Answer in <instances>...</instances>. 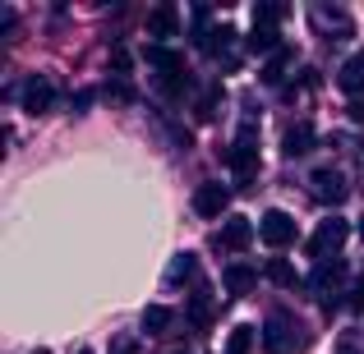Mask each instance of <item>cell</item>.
Listing matches in <instances>:
<instances>
[{
    "mask_svg": "<svg viewBox=\"0 0 364 354\" xmlns=\"http://www.w3.org/2000/svg\"><path fill=\"white\" fill-rule=\"evenodd\" d=\"M217 97H222L217 88H213V92H203V101H198V120H213V116H217Z\"/></svg>",
    "mask_w": 364,
    "mask_h": 354,
    "instance_id": "obj_24",
    "label": "cell"
},
{
    "mask_svg": "<svg viewBox=\"0 0 364 354\" xmlns=\"http://www.w3.org/2000/svg\"><path fill=\"white\" fill-rule=\"evenodd\" d=\"M171 354H185V350H171Z\"/></svg>",
    "mask_w": 364,
    "mask_h": 354,
    "instance_id": "obj_29",
    "label": "cell"
},
{
    "mask_svg": "<svg viewBox=\"0 0 364 354\" xmlns=\"http://www.w3.org/2000/svg\"><path fill=\"white\" fill-rule=\"evenodd\" d=\"M341 276H346V262H341V258H337V262H318V267H314V281H309V285H314V290H332Z\"/></svg>",
    "mask_w": 364,
    "mask_h": 354,
    "instance_id": "obj_14",
    "label": "cell"
},
{
    "mask_svg": "<svg viewBox=\"0 0 364 354\" xmlns=\"http://www.w3.org/2000/svg\"><path fill=\"white\" fill-rule=\"evenodd\" d=\"M282 152L286 157H304V152H314V124L309 120H300V124H291V129H286V138H282Z\"/></svg>",
    "mask_w": 364,
    "mask_h": 354,
    "instance_id": "obj_11",
    "label": "cell"
},
{
    "mask_svg": "<svg viewBox=\"0 0 364 354\" xmlns=\"http://www.w3.org/2000/svg\"><path fill=\"white\" fill-rule=\"evenodd\" d=\"M166 327H171V309H161V304L143 309V331H148V336H161Z\"/></svg>",
    "mask_w": 364,
    "mask_h": 354,
    "instance_id": "obj_17",
    "label": "cell"
},
{
    "mask_svg": "<svg viewBox=\"0 0 364 354\" xmlns=\"http://www.w3.org/2000/svg\"><path fill=\"white\" fill-rule=\"evenodd\" d=\"M267 281L282 285V290H295V285H300V276H295V267L286 262V258H272V262H267Z\"/></svg>",
    "mask_w": 364,
    "mask_h": 354,
    "instance_id": "obj_15",
    "label": "cell"
},
{
    "mask_svg": "<svg viewBox=\"0 0 364 354\" xmlns=\"http://www.w3.org/2000/svg\"><path fill=\"white\" fill-rule=\"evenodd\" d=\"M116 354H134V341H120V345H116Z\"/></svg>",
    "mask_w": 364,
    "mask_h": 354,
    "instance_id": "obj_27",
    "label": "cell"
},
{
    "mask_svg": "<svg viewBox=\"0 0 364 354\" xmlns=\"http://www.w3.org/2000/svg\"><path fill=\"white\" fill-rule=\"evenodd\" d=\"M176 33H180L176 5H157V9L148 14V37H157V42H161V37H176Z\"/></svg>",
    "mask_w": 364,
    "mask_h": 354,
    "instance_id": "obj_12",
    "label": "cell"
},
{
    "mask_svg": "<svg viewBox=\"0 0 364 354\" xmlns=\"http://www.w3.org/2000/svg\"><path fill=\"white\" fill-rule=\"evenodd\" d=\"M33 354H46V350H33Z\"/></svg>",
    "mask_w": 364,
    "mask_h": 354,
    "instance_id": "obj_31",
    "label": "cell"
},
{
    "mask_svg": "<svg viewBox=\"0 0 364 354\" xmlns=\"http://www.w3.org/2000/svg\"><path fill=\"white\" fill-rule=\"evenodd\" d=\"M226 207H231V189H226V184L208 179V184H198V189H194V212H198V216L217 221V216H222Z\"/></svg>",
    "mask_w": 364,
    "mask_h": 354,
    "instance_id": "obj_7",
    "label": "cell"
},
{
    "mask_svg": "<svg viewBox=\"0 0 364 354\" xmlns=\"http://www.w3.org/2000/svg\"><path fill=\"white\" fill-rule=\"evenodd\" d=\"M350 120L364 124V97H360V101H350Z\"/></svg>",
    "mask_w": 364,
    "mask_h": 354,
    "instance_id": "obj_26",
    "label": "cell"
},
{
    "mask_svg": "<svg viewBox=\"0 0 364 354\" xmlns=\"http://www.w3.org/2000/svg\"><path fill=\"white\" fill-rule=\"evenodd\" d=\"M258 350V331L254 327H235L226 336V354H254Z\"/></svg>",
    "mask_w": 364,
    "mask_h": 354,
    "instance_id": "obj_16",
    "label": "cell"
},
{
    "mask_svg": "<svg viewBox=\"0 0 364 354\" xmlns=\"http://www.w3.org/2000/svg\"><path fill=\"white\" fill-rule=\"evenodd\" d=\"M111 65H116V70L124 74V70H129V55H124V51H111Z\"/></svg>",
    "mask_w": 364,
    "mask_h": 354,
    "instance_id": "obj_25",
    "label": "cell"
},
{
    "mask_svg": "<svg viewBox=\"0 0 364 354\" xmlns=\"http://www.w3.org/2000/svg\"><path fill=\"white\" fill-rule=\"evenodd\" d=\"M346 309H350V313H364V272L355 276V285H350V294H346Z\"/></svg>",
    "mask_w": 364,
    "mask_h": 354,
    "instance_id": "obj_23",
    "label": "cell"
},
{
    "mask_svg": "<svg viewBox=\"0 0 364 354\" xmlns=\"http://www.w3.org/2000/svg\"><path fill=\"white\" fill-rule=\"evenodd\" d=\"M346 239H350V226L341 221V216H328V221H318V231L309 235V244H304V248H309V258H318V262H328V258L337 262V253H341Z\"/></svg>",
    "mask_w": 364,
    "mask_h": 354,
    "instance_id": "obj_2",
    "label": "cell"
},
{
    "mask_svg": "<svg viewBox=\"0 0 364 354\" xmlns=\"http://www.w3.org/2000/svg\"><path fill=\"white\" fill-rule=\"evenodd\" d=\"M286 65H291V51H277L272 60H267V70H263V83H282V74H286Z\"/></svg>",
    "mask_w": 364,
    "mask_h": 354,
    "instance_id": "obj_22",
    "label": "cell"
},
{
    "mask_svg": "<svg viewBox=\"0 0 364 354\" xmlns=\"http://www.w3.org/2000/svg\"><path fill=\"white\" fill-rule=\"evenodd\" d=\"M263 345H267V354H300L309 345V336H300V322L277 309L272 318L263 322Z\"/></svg>",
    "mask_w": 364,
    "mask_h": 354,
    "instance_id": "obj_1",
    "label": "cell"
},
{
    "mask_svg": "<svg viewBox=\"0 0 364 354\" xmlns=\"http://www.w3.org/2000/svg\"><path fill=\"white\" fill-rule=\"evenodd\" d=\"M189 322H194V327H208V322H213V299H208V294H194V299H189Z\"/></svg>",
    "mask_w": 364,
    "mask_h": 354,
    "instance_id": "obj_20",
    "label": "cell"
},
{
    "mask_svg": "<svg viewBox=\"0 0 364 354\" xmlns=\"http://www.w3.org/2000/svg\"><path fill=\"white\" fill-rule=\"evenodd\" d=\"M222 281H226V290H231V294H249V290L258 285V272H254L249 262H231V267L222 272Z\"/></svg>",
    "mask_w": 364,
    "mask_h": 354,
    "instance_id": "obj_13",
    "label": "cell"
},
{
    "mask_svg": "<svg viewBox=\"0 0 364 354\" xmlns=\"http://www.w3.org/2000/svg\"><path fill=\"white\" fill-rule=\"evenodd\" d=\"M249 239H254V226H249L245 216H231V221H226L222 231L213 235V248H226V253H240V248H249Z\"/></svg>",
    "mask_w": 364,
    "mask_h": 354,
    "instance_id": "obj_8",
    "label": "cell"
},
{
    "mask_svg": "<svg viewBox=\"0 0 364 354\" xmlns=\"http://www.w3.org/2000/svg\"><path fill=\"white\" fill-rule=\"evenodd\" d=\"M309 184H314V198H318V203H332V207H341L346 203V179H341V170H332V166H318L309 175Z\"/></svg>",
    "mask_w": 364,
    "mask_h": 354,
    "instance_id": "obj_5",
    "label": "cell"
},
{
    "mask_svg": "<svg viewBox=\"0 0 364 354\" xmlns=\"http://www.w3.org/2000/svg\"><path fill=\"white\" fill-rule=\"evenodd\" d=\"M337 88H341V92H350V97L360 101V92H364V51L346 55V65L337 70Z\"/></svg>",
    "mask_w": 364,
    "mask_h": 354,
    "instance_id": "obj_10",
    "label": "cell"
},
{
    "mask_svg": "<svg viewBox=\"0 0 364 354\" xmlns=\"http://www.w3.org/2000/svg\"><path fill=\"white\" fill-rule=\"evenodd\" d=\"M249 51H282V46H277V28H254V33H249Z\"/></svg>",
    "mask_w": 364,
    "mask_h": 354,
    "instance_id": "obj_19",
    "label": "cell"
},
{
    "mask_svg": "<svg viewBox=\"0 0 364 354\" xmlns=\"http://www.w3.org/2000/svg\"><path fill=\"white\" fill-rule=\"evenodd\" d=\"M189 276H194V253H180L176 262H171L166 281H171V285H180V281H189Z\"/></svg>",
    "mask_w": 364,
    "mask_h": 354,
    "instance_id": "obj_21",
    "label": "cell"
},
{
    "mask_svg": "<svg viewBox=\"0 0 364 354\" xmlns=\"http://www.w3.org/2000/svg\"><path fill=\"white\" fill-rule=\"evenodd\" d=\"M258 235H263L267 248H291L295 244V216L282 212V207H272V212H263V221H258Z\"/></svg>",
    "mask_w": 364,
    "mask_h": 354,
    "instance_id": "obj_4",
    "label": "cell"
},
{
    "mask_svg": "<svg viewBox=\"0 0 364 354\" xmlns=\"http://www.w3.org/2000/svg\"><path fill=\"white\" fill-rule=\"evenodd\" d=\"M226 166H231L240 179H254V170H258V133H254V124H245V129L235 133V143L226 148Z\"/></svg>",
    "mask_w": 364,
    "mask_h": 354,
    "instance_id": "obj_3",
    "label": "cell"
},
{
    "mask_svg": "<svg viewBox=\"0 0 364 354\" xmlns=\"http://www.w3.org/2000/svg\"><path fill=\"white\" fill-rule=\"evenodd\" d=\"M18 97H23V111H28V116H46V111L55 106V83L46 79V74H33V79L23 83V92H18Z\"/></svg>",
    "mask_w": 364,
    "mask_h": 354,
    "instance_id": "obj_6",
    "label": "cell"
},
{
    "mask_svg": "<svg viewBox=\"0 0 364 354\" xmlns=\"http://www.w3.org/2000/svg\"><path fill=\"white\" fill-rule=\"evenodd\" d=\"M148 65L161 74V83H166V79H180V74H185V55L171 51V46H148Z\"/></svg>",
    "mask_w": 364,
    "mask_h": 354,
    "instance_id": "obj_9",
    "label": "cell"
},
{
    "mask_svg": "<svg viewBox=\"0 0 364 354\" xmlns=\"http://www.w3.org/2000/svg\"><path fill=\"white\" fill-rule=\"evenodd\" d=\"M360 239H364V216H360Z\"/></svg>",
    "mask_w": 364,
    "mask_h": 354,
    "instance_id": "obj_28",
    "label": "cell"
},
{
    "mask_svg": "<svg viewBox=\"0 0 364 354\" xmlns=\"http://www.w3.org/2000/svg\"><path fill=\"white\" fill-rule=\"evenodd\" d=\"M341 354H355V350H341Z\"/></svg>",
    "mask_w": 364,
    "mask_h": 354,
    "instance_id": "obj_30",
    "label": "cell"
},
{
    "mask_svg": "<svg viewBox=\"0 0 364 354\" xmlns=\"http://www.w3.org/2000/svg\"><path fill=\"white\" fill-rule=\"evenodd\" d=\"M286 14V5H277V0H263V5H254V28H277Z\"/></svg>",
    "mask_w": 364,
    "mask_h": 354,
    "instance_id": "obj_18",
    "label": "cell"
}]
</instances>
